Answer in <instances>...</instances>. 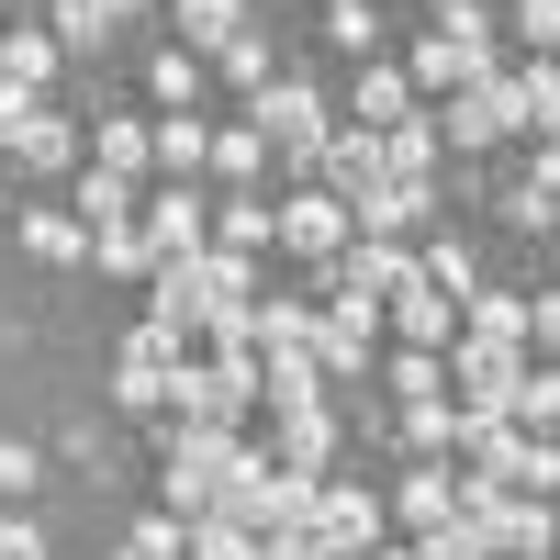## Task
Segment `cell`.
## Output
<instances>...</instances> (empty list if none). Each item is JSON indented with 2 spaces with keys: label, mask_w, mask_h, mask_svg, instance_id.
<instances>
[{
  "label": "cell",
  "mask_w": 560,
  "mask_h": 560,
  "mask_svg": "<svg viewBox=\"0 0 560 560\" xmlns=\"http://www.w3.org/2000/svg\"><path fill=\"white\" fill-rule=\"evenodd\" d=\"M236 459H247V438H224V427H179V415H158V482H168V516H179V527H202L213 504H224Z\"/></svg>",
  "instance_id": "cell-1"
},
{
  "label": "cell",
  "mask_w": 560,
  "mask_h": 560,
  "mask_svg": "<svg viewBox=\"0 0 560 560\" xmlns=\"http://www.w3.org/2000/svg\"><path fill=\"white\" fill-rule=\"evenodd\" d=\"M168 415H179V427H224V438H247V415H258V348L179 359V370H168Z\"/></svg>",
  "instance_id": "cell-2"
},
{
  "label": "cell",
  "mask_w": 560,
  "mask_h": 560,
  "mask_svg": "<svg viewBox=\"0 0 560 560\" xmlns=\"http://www.w3.org/2000/svg\"><path fill=\"white\" fill-rule=\"evenodd\" d=\"M247 124H258V147L292 168V191L325 168V135H337V113H325V90H314V79H269L258 102H247Z\"/></svg>",
  "instance_id": "cell-3"
},
{
  "label": "cell",
  "mask_w": 560,
  "mask_h": 560,
  "mask_svg": "<svg viewBox=\"0 0 560 560\" xmlns=\"http://www.w3.org/2000/svg\"><path fill=\"white\" fill-rule=\"evenodd\" d=\"M404 79H415V90H438V102H448V90L504 79V68H493V23H482V12H438V34L415 45V68H404Z\"/></svg>",
  "instance_id": "cell-4"
},
{
  "label": "cell",
  "mask_w": 560,
  "mask_h": 560,
  "mask_svg": "<svg viewBox=\"0 0 560 560\" xmlns=\"http://www.w3.org/2000/svg\"><path fill=\"white\" fill-rule=\"evenodd\" d=\"M427 124H438V147H448V158H482V147H504V135H527V113H516V79L448 90V102H438Z\"/></svg>",
  "instance_id": "cell-5"
},
{
  "label": "cell",
  "mask_w": 560,
  "mask_h": 560,
  "mask_svg": "<svg viewBox=\"0 0 560 560\" xmlns=\"http://www.w3.org/2000/svg\"><path fill=\"white\" fill-rule=\"evenodd\" d=\"M314 527L337 560H370L393 538V493H370V482H314Z\"/></svg>",
  "instance_id": "cell-6"
},
{
  "label": "cell",
  "mask_w": 560,
  "mask_h": 560,
  "mask_svg": "<svg viewBox=\"0 0 560 560\" xmlns=\"http://www.w3.org/2000/svg\"><path fill=\"white\" fill-rule=\"evenodd\" d=\"M516 370H527V348H482V337H448V404L459 415H504V404H516Z\"/></svg>",
  "instance_id": "cell-7"
},
{
  "label": "cell",
  "mask_w": 560,
  "mask_h": 560,
  "mask_svg": "<svg viewBox=\"0 0 560 560\" xmlns=\"http://www.w3.org/2000/svg\"><path fill=\"white\" fill-rule=\"evenodd\" d=\"M325 292L393 303V292H415V247H404V236H348V247H337V269H325Z\"/></svg>",
  "instance_id": "cell-8"
},
{
  "label": "cell",
  "mask_w": 560,
  "mask_h": 560,
  "mask_svg": "<svg viewBox=\"0 0 560 560\" xmlns=\"http://www.w3.org/2000/svg\"><path fill=\"white\" fill-rule=\"evenodd\" d=\"M280 247L314 258V269H337V247H348V202L314 191V179H303V191H280Z\"/></svg>",
  "instance_id": "cell-9"
},
{
  "label": "cell",
  "mask_w": 560,
  "mask_h": 560,
  "mask_svg": "<svg viewBox=\"0 0 560 560\" xmlns=\"http://www.w3.org/2000/svg\"><path fill=\"white\" fill-rule=\"evenodd\" d=\"M135 224H147V247H158V258H202L213 202L191 191V179H168V191H147V213H135Z\"/></svg>",
  "instance_id": "cell-10"
},
{
  "label": "cell",
  "mask_w": 560,
  "mask_h": 560,
  "mask_svg": "<svg viewBox=\"0 0 560 560\" xmlns=\"http://www.w3.org/2000/svg\"><path fill=\"white\" fill-rule=\"evenodd\" d=\"M135 12H147V0H45V34H57V57H102Z\"/></svg>",
  "instance_id": "cell-11"
},
{
  "label": "cell",
  "mask_w": 560,
  "mask_h": 560,
  "mask_svg": "<svg viewBox=\"0 0 560 560\" xmlns=\"http://www.w3.org/2000/svg\"><path fill=\"white\" fill-rule=\"evenodd\" d=\"M382 179H393V191H415V202H438V124H427V113L382 124Z\"/></svg>",
  "instance_id": "cell-12"
},
{
  "label": "cell",
  "mask_w": 560,
  "mask_h": 560,
  "mask_svg": "<svg viewBox=\"0 0 560 560\" xmlns=\"http://www.w3.org/2000/svg\"><path fill=\"white\" fill-rule=\"evenodd\" d=\"M12 168H23V179H68V168H79V124H68L57 102H34L23 135H12Z\"/></svg>",
  "instance_id": "cell-13"
},
{
  "label": "cell",
  "mask_w": 560,
  "mask_h": 560,
  "mask_svg": "<svg viewBox=\"0 0 560 560\" xmlns=\"http://www.w3.org/2000/svg\"><path fill=\"white\" fill-rule=\"evenodd\" d=\"M493 213L516 224V236H549V224H560V158L538 147V158H527V168H516V179L493 191Z\"/></svg>",
  "instance_id": "cell-14"
},
{
  "label": "cell",
  "mask_w": 560,
  "mask_h": 560,
  "mask_svg": "<svg viewBox=\"0 0 560 560\" xmlns=\"http://www.w3.org/2000/svg\"><path fill=\"white\" fill-rule=\"evenodd\" d=\"M314 191H337V202L382 191V135H370V124H337V135H325V168H314Z\"/></svg>",
  "instance_id": "cell-15"
},
{
  "label": "cell",
  "mask_w": 560,
  "mask_h": 560,
  "mask_svg": "<svg viewBox=\"0 0 560 560\" xmlns=\"http://www.w3.org/2000/svg\"><path fill=\"white\" fill-rule=\"evenodd\" d=\"M269 459H280V471H314V482H325V459H337V415H325V404L269 415Z\"/></svg>",
  "instance_id": "cell-16"
},
{
  "label": "cell",
  "mask_w": 560,
  "mask_h": 560,
  "mask_svg": "<svg viewBox=\"0 0 560 560\" xmlns=\"http://www.w3.org/2000/svg\"><path fill=\"white\" fill-rule=\"evenodd\" d=\"M213 247H224V258H269V247H280V202H269V191H224V202H213Z\"/></svg>",
  "instance_id": "cell-17"
},
{
  "label": "cell",
  "mask_w": 560,
  "mask_h": 560,
  "mask_svg": "<svg viewBox=\"0 0 560 560\" xmlns=\"http://www.w3.org/2000/svg\"><path fill=\"white\" fill-rule=\"evenodd\" d=\"M90 168H113V179H135V191H147V168H158V124L102 113V124H90Z\"/></svg>",
  "instance_id": "cell-18"
},
{
  "label": "cell",
  "mask_w": 560,
  "mask_h": 560,
  "mask_svg": "<svg viewBox=\"0 0 560 560\" xmlns=\"http://www.w3.org/2000/svg\"><path fill=\"white\" fill-rule=\"evenodd\" d=\"M393 516H404L415 538H427V527H448V516H459V471H448V459H415V471L393 482Z\"/></svg>",
  "instance_id": "cell-19"
},
{
  "label": "cell",
  "mask_w": 560,
  "mask_h": 560,
  "mask_svg": "<svg viewBox=\"0 0 560 560\" xmlns=\"http://www.w3.org/2000/svg\"><path fill=\"white\" fill-rule=\"evenodd\" d=\"M382 325H393L404 348H438V359H448V337H459V303L415 280V292H393V303H382Z\"/></svg>",
  "instance_id": "cell-20"
},
{
  "label": "cell",
  "mask_w": 560,
  "mask_h": 560,
  "mask_svg": "<svg viewBox=\"0 0 560 560\" xmlns=\"http://www.w3.org/2000/svg\"><path fill=\"white\" fill-rule=\"evenodd\" d=\"M168 23H179L168 45H191V57L213 68V57H224V45H236V34H247V0H179V12H168Z\"/></svg>",
  "instance_id": "cell-21"
},
{
  "label": "cell",
  "mask_w": 560,
  "mask_h": 560,
  "mask_svg": "<svg viewBox=\"0 0 560 560\" xmlns=\"http://www.w3.org/2000/svg\"><path fill=\"white\" fill-rule=\"evenodd\" d=\"M415 280H427V292H448V303H471V292H482V258H471V236H448V224H438V236L415 247Z\"/></svg>",
  "instance_id": "cell-22"
},
{
  "label": "cell",
  "mask_w": 560,
  "mask_h": 560,
  "mask_svg": "<svg viewBox=\"0 0 560 560\" xmlns=\"http://www.w3.org/2000/svg\"><path fill=\"white\" fill-rule=\"evenodd\" d=\"M258 404H269V415L325 404V370H314V348H269V359H258Z\"/></svg>",
  "instance_id": "cell-23"
},
{
  "label": "cell",
  "mask_w": 560,
  "mask_h": 560,
  "mask_svg": "<svg viewBox=\"0 0 560 560\" xmlns=\"http://www.w3.org/2000/svg\"><path fill=\"white\" fill-rule=\"evenodd\" d=\"M314 325H325V303H303V292H269L258 314H247V348L269 359V348H314Z\"/></svg>",
  "instance_id": "cell-24"
},
{
  "label": "cell",
  "mask_w": 560,
  "mask_h": 560,
  "mask_svg": "<svg viewBox=\"0 0 560 560\" xmlns=\"http://www.w3.org/2000/svg\"><path fill=\"white\" fill-rule=\"evenodd\" d=\"M0 79L45 102V79H57V34H45V23H0Z\"/></svg>",
  "instance_id": "cell-25"
},
{
  "label": "cell",
  "mask_w": 560,
  "mask_h": 560,
  "mask_svg": "<svg viewBox=\"0 0 560 560\" xmlns=\"http://www.w3.org/2000/svg\"><path fill=\"white\" fill-rule=\"evenodd\" d=\"M68 213L90 224V236H102V224H135V213H147V191H135V179H113V168H79V191H68Z\"/></svg>",
  "instance_id": "cell-26"
},
{
  "label": "cell",
  "mask_w": 560,
  "mask_h": 560,
  "mask_svg": "<svg viewBox=\"0 0 560 560\" xmlns=\"http://www.w3.org/2000/svg\"><path fill=\"white\" fill-rule=\"evenodd\" d=\"M23 258L79 269V258H90V224H79V213H57V202H34V213H23Z\"/></svg>",
  "instance_id": "cell-27"
},
{
  "label": "cell",
  "mask_w": 560,
  "mask_h": 560,
  "mask_svg": "<svg viewBox=\"0 0 560 560\" xmlns=\"http://www.w3.org/2000/svg\"><path fill=\"white\" fill-rule=\"evenodd\" d=\"M404 459H459V404L448 393H427V404H404Z\"/></svg>",
  "instance_id": "cell-28"
},
{
  "label": "cell",
  "mask_w": 560,
  "mask_h": 560,
  "mask_svg": "<svg viewBox=\"0 0 560 560\" xmlns=\"http://www.w3.org/2000/svg\"><path fill=\"white\" fill-rule=\"evenodd\" d=\"M459 337H482V348H527V292H471V303H459Z\"/></svg>",
  "instance_id": "cell-29"
},
{
  "label": "cell",
  "mask_w": 560,
  "mask_h": 560,
  "mask_svg": "<svg viewBox=\"0 0 560 560\" xmlns=\"http://www.w3.org/2000/svg\"><path fill=\"white\" fill-rule=\"evenodd\" d=\"M202 168L224 179V191H258V179H269V147H258V124L236 113V124H224V135H213V158H202Z\"/></svg>",
  "instance_id": "cell-30"
},
{
  "label": "cell",
  "mask_w": 560,
  "mask_h": 560,
  "mask_svg": "<svg viewBox=\"0 0 560 560\" xmlns=\"http://www.w3.org/2000/svg\"><path fill=\"white\" fill-rule=\"evenodd\" d=\"M147 90H158V102H168V113H191V102H202V90H213V68L191 57V45H158V57H147Z\"/></svg>",
  "instance_id": "cell-31"
},
{
  "label": "cell",
  "mask_w": 560,
  "mask_h": 560,
  "mask_svg": "<svg viewBox=\"0 0 560 560\" xmlns=\"http://www.w3.org/2000/svg\"><path fill=\"white\" fill-rule=\"evenodd\" d=\"M325 45H337V57H382V0H325Z\"/></svg>",
  "instance_id": "cell-32"
},
{
  "label": "cell",
  "mask_w": 560,
  "mask_h": 560,
  "mask_svg": "<svg viewBox=\"0 0 560 560\" xmlns=\"http://www.w3.org/2000/svg\"><path fill=\"white\" fill-rule=\"evenodd\" d=\"M404 113H415V79H404V68H382V57H370V68H359V124L382 135V124H404Z\"/></svg>",
  "instance_id": "cell-33"
},
{
  "label": "cell",
  "mask_w": 560,
  "mask_h": 560,
  "mask_svg": "<svg viewBox=\"0 0 560 560\" xmlns=\"http://www.w3.org/2000/svg\"><path fill=\"white\" fill-rule=\"evenodd\" d=\"M90 269H102V280H147V269H158L147 224H102V236H90Z\"/></svg>",
  "instance_id": "cell-34"
},
{
  "label": "cell",
  "mask_w": 560,
  "mask_h": 560,
  "mask_svg": "<svg viewBox=\"0 0 560 560\" xmlns=\"http://www.w3.org/2000/svg\"><path fill=\"white\" fill-rule=\"evenodd\" d=\"M179 359H191V337H179V325H158V314H147V325H135V337H124V359H113V370H147V382H168Z\"/></svg>",
  "instance_id": "cell-35"
},
{
  "label": "cell",
  "mask_w": 560,
  "mask_h": 560,
  "mask_svg": "<svg viewBox=\"0 0 560 560\" xmlns=\"http://www.w3.org/2000/svg\"><path fill=\"white\" fill-rule=\"evenodd\" d=\"M202 158H213V124L168 113V124H158V179H202Z\"/></svg>",
  "instance_id": "cell-36"
},
{
  "label": "cell",
  "mask_w": 560,
  "mask_h": 560,
  "mask_svg": "<svg viewBox=\"0 0 560 560\" xmlns=\"http://www.w3.org/2000/svg\"><path fill=\"white\" fill-rule=\"evenodd\" d=\"M504 427H538V438H560V370H516V404H504Z\"/></svg>",
  "instance_id": "cell-37"
},
{
  "label": "cell",
  "mask_w": 560,
  "mask_h": 560,
  "mask_svg": "<svg viewBox=\"0 0 560 560\" xmlns=\"http://www.w3.org/2000/svg\"><path fill=\"white\" fill-rule=\"evenodd\" d=\"M516 79V113H527V135H549L560 124V57H527V68H504Z\"/></svg>",
  "instance_id": "cell-38"
},
{
  "label": "cell",
  "mask_w": 560,
  "mask_h": 560,
  "mask_svg": "<svg viewBox=\"0 0 560 560\" xmlns=\"http://www.w3.org/2000/svg\"><path fill=\"white\" fill-rule=\"evenodd\" d=\"M370 382H382L393 404H427V393H448V359H438V348H404L393 370H370Z\"/></svg>",
  "instance_id": "cell-39"
},
{
  "label": "cell",
  "mask_w": 560,
  "mask_h": 560,
  "mask_svg": "<svg viewBox=\"0 0 560 560\" xmlns=\"http://www.w3.org/2000/svg\"><path fill=\"white\" fill-rule=\"evenodd\" d=\"M213 79H224V90H236V102H258V90H269V34L247 23V34H236V45H224V57H213Z\"/></svg>",
  "instance_id": "cell-40"
},
{
  "label": "cell",
  "mask_w": 560,
  "mask_h": 560,
  "mask_svg": "<svg viewBox=\"0 0 560 560\" xmlns=\"http://www.w3.org/2000/svg\"><path fill=\"white\" fill-rule=\"evenodd\" d=\"M124 549H135V560H191V527H179V516H135Z\"/></svg>",
  "instance_id": "cell-41"
},
{
  "label": "cell",
  "mask_w": 560,
  "mask_h": 560,
  "mask_svg": "<svg viewBox=\"0 0 560 560\" xmlns=\"http://www.w3.org/2000/svg\"><path fill=\"white\" fill-rule=\"evenodd\" d=\"M415 560H493V549H482V527H471V516H448V527L415 538Z\"/></svg>",
  "instance_id": "cell-42"
},
{
  "label": "cell",
  "mask_w": 560,
  "mask_h": 560,
  "mask_svg": "<svg viewBox=\"0 0 560 560\" xmlns=\"http://www.w3.org/2000/svg\"><path fill=\"white\" fill-rule=\"evenodd\" d=\"M45 482V448H23V438H0V504H23Z\"/></svg>",
  "instance_id": "cell-43"
},
{
  "label": "cell",
  "mask_w": 560,
  "mask_h": 560,
  "mask_svg": "<svg viewBox=\"0 0 560 560\" xmlns=\"http://www.w3.org/2000/svg\"><path fill=\"white\" fill-rule=\"evenodd\" d=\"M258 560H337V549H325V527L303 516V527H269V538H258Z\"/></svg>",
  "instance_id": "cell-44"
},
{
  "label": "cell",
  "mask_w": 560,
  "mask_h": 560,
  "mask_svg": "<svg viewBox=\"0 0 560 560\" xmlns=\"http://www.w3.org/2000/svg\"><path fill=\"white\" fill-rule=\"evenodd\" d=\"M191 560H258V538L224 527V516H202V527H191Z\"/></svg>",
  "instance_id": "cell-45"
},
{
  "label": "cell",
  "mask_w": 560,
  "mask_h": 560,
  "mask_svg": "<svg viewBox=\"0 0 560 560\" xmlns=\"http://www.w3.org/2000/svg\"><path fill=\"white\" fill-rule=\"evenodd\" d=\"M516 34H527V57H560V0H516Z\"/></svg>",
  "instance_id": "cell-46"
},
{
  "label": "cell",
  "mask_w": 560,
  "mask_h": 560,
  "mask_svg": "<svg viewBox=\"0 0 560 560\" xmlns=\"http://www.w3.org/2000/svg\"><path fill=\"white\" fill-rule=\"evenodd\" d=\"M0 560H45V527L23 516V504H0Z\"/></svg>",
  "instance_id": "cell-47"
},
{
  "label": "cell",
  "mask_w": 560,
  "mask_h": 560,
  "mask_svg": "<svg viewBox=\"0 0 560 560\" xmlns=\"http://www.w3.org/2000/svg\"><path fill=\"white\" fill-rule=\"evenodd\" d=\"M527 348L560 359V292H527Z\"/></svg>",
  "instance_id": "cell-48"
},
{
  "label": "cell",
  "mask_w": 560,
  "mask_h": 560,
  "mask_svg": "<svg viewBox=\"0 0 560 560\" xmlns=\"http://www.w3.org/2000/svg\"><path fill=\"white\" fill-rule=\"evenodd\" d=\"M23 113H34V90H12V79H0V168H12V135H23Z\"/></svg>",
  "instance_id": "cell-49"
},
{
  "label": "cell",
  "mask_w": 560,
  "mask_h": 560,
  "mask_svg": "<svg viewBox=\"0 0 560 560\" xmlns=\"http://www.w3.org/2000/svg\"><path fill=\"white\" fill-rule=\"evenodd\" d=\"M427 12H482V0H427Z\"/></svg>",
  "instance_id": "cell-50"
},
{
  "label": "cell",
  "mask_w": 560,
  "mask_h": 560,
  "mask_svg": "<svg viewBox=\"0 0 560 560\" xmlns=\"http://www.w3.org/2000/svg\"><path fill=\"white\" fill-rule=\"evenodd\" d=\"M370 560H415V549H393V538H382V549H370Z\"/></svg>",
  "instance_id": "cell-51"
},
{
  "label": "cell",
  "mask_w": 560,
  "mask_h": 560,
  "mask_svg": "<svg viewBox=\"0 0 560 560\" xmlns=\"http://www.w3.org/2000/svg\"><path fill=\"white\" fill-rule=\"evenodd\" d=\"M538 147H549V158H560V124H549V135H538Z\"/></svg>",
  "instance_id": "cell-52"
},
{
  "label": "cell",
  "mask_w": 560,
  "mask_h": 560,
  "mask_svg": "<svg viewBox=\"0 0 560 560\" xmlns=\"http://www.w3.org/2000/svg\"><path fill=\"white\" fill-rule=\"evenodd\" d=\"M113 560H135V549H113Z\"/></svg>",
  "instance_id": "cell-53"
},
{
  "label": "cell",
  "mask_w": 560,
  "mask_h": 560,
  "mask_svg": "<svg viewBox=\"0 0 560 560\" xmlns=\"http://www.w3.org/2000/svg\"><path fill=\"white\" fill-rule=\"evenodd\" d=\"M549 560H560V549H549Z\"/></svg>",
  "instance_id": "cell-54"
}]
</instances>
